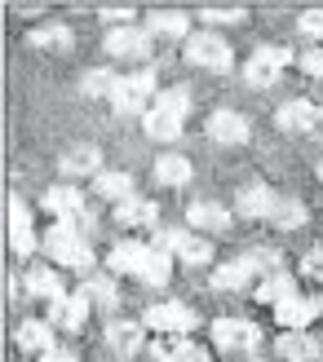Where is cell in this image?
I'll return each instance as SVG.
<instances>
[{
  "instance_id": "32",
  "label": "cell",
  "mask_w": 323,
  "mask_h": 362,
  "mask_svg": "<svg viewBox=\"0 0 323 362\" xmlns=\"http://www.w3.org/2000/svg\"><path fill=\"white\" fill-rule=\"evenodd\" d=\"M115 88H120V76H115L111 66L84 71V80H80V93L84 98H115Z\"/></svg>"
},
{
  "instance_id": "3",
  "label": "cell",
  "mask_w": 323,
  "mask_h": 362,
  "mask_svg": "<svg viewBox=\"0 0 323 362\" xmlns=\"http://www.w3.org/2000/svg\"><path fill=\"white\" fill-rule=\"evenodd\" d=\"M151 247L169 252V257H182L186 265H208L212 261V243L200 239V234H191V230H159Z\"/></svg>"
},
{
  "instance_id": "19",
  "label": "cell",
  "mask_w": 323,
  "mask_h": 362,
  "mask_svg": "<svg viewBox=\"0 0 323 362\" xmlns=\"http://www.w3.org/2000/svg\"><path fill=\"white\" fill-rule=\"evenodd\" d=\"M186 27H191V18H186L182 9H155L151 23H147L151 40H191Z\"/></svg>"
},
{
  "instance_id": "27",
  "label": "cell",
  "mask_w": 323,
  "mask_h": 362,
  "mask_svg": "<svg viewBox=\"0 0 323 362\" xmlns=\"http://www.w3.org/2000/svg\"><path fill=\"white\" fill-rule=\"evenodd\" d=\"M27 45H35V49H71L76 35H71V27H62V23H45V27L27 31Z\"/></svg>"
},
{
  "instance_id": "41",
  "label": "cell",
  "mask_w": 323,
  "mask_h": 362,
  "mask_svg": "<svg viewBox=\"0 0 323 362\" xmlns=\"http://www.w3.org/2000/svg\"><path fill=\"white\" fill-rule=\"evenodd\" d=\"M9 243H13L18 257H31V252H35V234L31 230H18V234H9Z\"/></svg>"
},
{
  "instance_id": "14",
  "label": "cell",
  "mask_w": 323,
  "mask_h": 362,
  "mask_svg": "<svg viewBox=\"0 0 323 362\" xmlns=\"http://www.w3.org/2000/svg\"><path fill=\"white\" fill-rule=\"evenodd\" d=\"M275 124L283 133H310L319 124V106H310L306 98H293V102H283L275 111Z\"/></svg>"
},
{
  "instance_id": "20",
  "label": "cell",
  "mask_w": 323,
  "mask_h": 362,
  "mask_svg": "<svg viewBox=\"0 0 323 362\" xmlns=\"http://www.w3.org/2000/svg\"><path fill=\"white\" fill-rule=\"evenodd\" d=\"M155 216H159V204H151V199H124V204H115V221L124 230H142V226H155Z\"/></svg>"
},
{
  "instance_id": "46",
  "label": "cell",
  "mask_w": 323,
  "mask_h": 362,
  "mask_svg": "<svg viewBox=\"0 0 323 362\" xmlns=\"http://www.w3.org/2000/svg\"><path fill=\"white\" fill-rule=\"evenodd\" d=\"M319 314H323V296H319Z\"/></svg>"
},
{
  "instance_id": "34",
  "label": "cell",
  "mask_w": 323,
  "mask_h": 362,
  "mask_svg": "<svg viewBox=\"0 0 323 362\" xmlns=\"http://www.w3.org/2000/svg\"><path fill=\"white\" fill-rule=\"evenodd\" d=\"M155 111H164V115H177L182 119L191 111V93L182 84H173V88H159V98H155Z\"/></svg>"
},
{
  "instance_id": "31",
  "label": "cell",
  "mask_w": 323,
  "mask_h": 362,
  "mask_svg": "<svg viewBox=\"0 0 323 362\" xmlns=\"http://www.w3.org/2000/svg\"><path fill=\"white\" fill-rule=\"evenodd\" d=\"M142 129H147V137H155V141H177V137H182V119L151 106V111L142 115Z\"/></svg>"
},
{
  "instance_id": "6",
  "label": "cell",
  "mask_w": 323,
  "mask_h": 362,
  "mask_svg": "<svg viewBox=\"0 0 323 362\" xmlns=\"http://www.w3.org/2000/svg\"><path fill=\"white\" fill-rule=\"evenodd\" d=\"M275 261H279L275 252H253V257H239V261H230V265H217V274H212V287H217V292H244L248 279H253L257 269L275 265Z\"/></svg>"
},
{
  "instance_id": "11",
  "label": "cell",
  "mask_w": 323,
  "mask_h": 362,
  "mask_svg": "<svg viewBox=\"0 0 323 362\" xmlns=\"http://www.w3.org/2000/svg\"><path fill=\"white\" fill-rule=\"evenodd\" d=\"M106 345H111L120 358H133L142 345H147V322H137V318H115V322H106Z\"/></svg>"
},
{
  "instance_id": "18",
  "label": "cell",
  "mask_w": 323,
  "mask_h": 362,
  "mask_svg": "<svg viewBox=\"0 0 323 362\" xmlns=\"http://www.w3.org/2000/svg\"><path fill=\"white\" fill-rule=\"evenodd\" d=\"M314 314H319V300H310V296H288L283 305H275V318L288 332H306L314 322Z\"/></svg>"
},
{
  "instance_id": "13",
  "label": "cell",
  "mask_w": 323,
  "mask_h": 362,
  "mask_svg": "<svg viewBox=\"0 0 323 362\" xmlns=\"http://www.w3.org/2000/svg\"><path fill=\"white\" fill-rule=\"evenodd\" d=\"M186 221L204 234H222V230H230V208L217 204V199H195L186 208Z\"/></svg>"
},
{
  "instance_id": "29",
  "label": "cell",
  "mask_w": 323,
  "mask_h": 362,
  "mask_svg": "<svg viewBox=\"0 0 323 362\" xmlns=\"http://www.w3.org/2000/svg\"><path fill=\"white\" fill-rule=\"evenodd\" d=\"M266 221L279 226V230H297V226H306V221H310V212H306V204H301V199L279 194V204H275V212L266 216Z\"/></svg>"
},
{
  "instance_id": "39",
  "label": "cell",
  "mask_w": 323,
  "mask_h": 362,
  "mask_svg": "<svg viewBox=\"0 0 323 362\" xmlns=\"http://www.w3.org/2000/svg\"><path fill=\"white\" fill-rule=\"evenodd\" d=\"M18 230H31V212L23 199H9V234H18Z\"/></svg>"
},
{
  "instance_id": "44",
  "label": "cell",
  "mask_w": 323,
  "mask_h": 362,
  "mask_svg": "<svg viewBox=\"0 0 323 362\" xmlns=\"http://www.w3.org/2000/svg\"><path fill=\"white\" fill-rule=\"evenodd\" d=\"M177 362H212V358H208V354H204L200 345H191V349H186L182 358H177Z\"/></svg>"
},
{
  "instance_id": "4",
  "label": "cell",
  "mask_w": 323,
  "mask_h": 362,
  "mask_svg": "<svg viewBox=\"0 0 323 362\" xmlns=\"http://www.w3.org/2000/svg\"><path fill=\"white\" fill-rule=\"evenodd\" d=\"M186 62L191 66H204V71H226L230 62V40H222L217 31H195L186 40Z\"/></svg>"
},
{
  "instance_id": "2",
  "label": "cell",
  "mask_w": 323,
  "mask_h": 362,
  "mask_svg": "<svg viewBox=\"0 0 323 362\" xmlns=\"http://www.w3.org/2000/svg\"><path fill=\"white\" fill-rule=\"evenodd\" d=\"M159 98V88H155V76H151V66H142L133 71V76H120V88H115V115H137V111H151Z\"/></svg>"
},
{
  "instance_id": "9",
  "label": "cell",
  "mask_w": 323,
  "mask_h": 362,
  "mask_svg": "<svg viewBox=\"0 0 323 362\" xmlns=\"http://www.w3.org/2000/svg\"><path fill=\"white\" fill-rule=\"evenodd\" d=\"M142 322H147V327H155L159 336H186L195 322H200V314L186 310V305H177V300H164V305H151Z\"/></svg>"
},
{
  "instance_id": "8",
  "label": "cell",
  "mask_w": 323,
  "mask_h": 362,
  "mask_svg": "<svg viewBox=\"0 0 323 362\" xmlns=\"http://www.w3.org/2000/svg\"><path fill=\"white\" fill-rule=\"evenodd\" d=\"M106 53L124 62H151V31L147 27H111Z\"/></svg>"
},
{
  "instance_id": "28",
  "label": "cell",
  "mask_w": 323,
  "mask_h": 362,
  "mask_svg": "<svg viewBox=\"0 0 323 362\" xmlns=\"http://www.w3.org/2000/svg\"><path fill=\"white\" fill-rule=\"evenodd\" d=\"M288 296H297V292H293V274H283V269H271V274L257 283V300L261 305H283Z\"/></svg>"
},
{
  "instance_id": "36",
  "label": "cell",
  "mask_w": 323,
  "mask_h": 362,
  "mask_svg": "<svg viewBox=\"0 0 323 362\" xmlns=\"http://www.w3.org/2000/svg\"><path fill=\"white\" fill-rule=\"evenodd\" d=\"M204 23H244V5H204Z\"/></svg>"
},
{
  "instance_id": "1",
  "label": "cell",
  "mask_w": 323,
  "mask_h": 362,
  "mask_svg": "<svg viewBox=\"0 0 323 362\" xmlns=\"http://www.w3.org/2000/svg\"><path fill=\"white\" fill-rule=\"evenodd\" d=\"M45 247H49V257L58 261V265H71V269H94V247H89V234L80 226H71V221H53V230L45 234Z\"/></svg>"
},
{
  "instance_id": "16",
  "label": "cell",
  "mask_w": 323,
  "mask_h": 362,
  "mask_svg": "<svg viewBox=\"0 0 323 362\" xmlns=\"http://www.w3.org/2000/svg\"><path fill=\"white\" fill-rule=\"evenodd\" d=\"M275 204H279V194L266 186V181H257V186H244V190L235 194V212H239V216H271Z\"/></svg>"
},
{
  "instance_id": "35",
  "label": "cell",
  "mask_w": 323,
  "mask_h": 362,
  "mask_svg": "<svg viewBox=\"0 0 323 362\" xmlns=\"http://www.w3.org/2000/svg\"><path fill=\"white\" fill-rule=\"evenodd\" d=\"M186 349H191L186 336H155V340H151V354H155L159 362H177Z\"/></svg>"
},
{
  "instance_id": "38",
  "label": "cell",
  "mask_w": 323,
  "mask_h": 362,
  "mask_svg": "<svg viewBox=\"0 0 323 362\" xmlns=\"http://www.w3.org/2000/svg\"><path fill=\"white\" fill-rule=\"evenodd\" d=\"M297 31L310 35V40H319V35H323V9H306L297 18Z\"/></svg>"
},
{
  "instance_id": "24",
  "label": "cell",
  "mask_w": 323,
  "mask_h": 362,
  "mask_svg": "<svg viewBox=\"0 0 323 362\" xmlns=\"http://www.w3.org/2000/svg\"><path fill=\"white\" fill-rule=\"evenodd\" d=\"M94 190L102 199H111V204H124V199H133V173H124V168H106L94 177Z\"/></svg>"
},
{
  "instance_id": "26",
  "label": "cell",
  "mask_w": 323,
  "mask_h": 362,
  "mask_svg": "<svg viewBox=\"0 0 323 362\" xmlns=\"http://www.w3.org/2000/svg\"><path fill=\"white\" fill-rule=\"evenodd\" d=\"M80 296H84L89 305H98V310H115V300H120L115 283L106 279V274H84V287H80Z\"/></svg>"
},
{
  "instance_id": "30",
  "label": "cell",
  "mask_w": 323,
  "mask_h": 362,
  "mask_svg": "<svg viewBox=\"0 0 323 362\" xmlns=\"http://www.w3.org/2000/svg\"><path fill=\"white\" fill-rule=\"evenodd\" d=\"M155 181L159 186H186L191 181V159L186 155H159L155 159Z\"/></svg>"
},
{
  "instance_id": "47",
  "label": "cell",
  "mask_w": 323,
  "mask_h": 362,
  "mask_svg": "<svg viewBox=\"0 0 323 362\" xmlns=\"http://www.w3.org/2000/svg\"><path fill=\"white\" fill-rule=\"evenodd\" d=\"M319 119H323V106H319Z\"/></svg>"
},
{
  "instance_id": "10",
  "label": "cell",
  "mask_w": 323,
  "mask_h": 362,
  "mask_svg": "<svg viewBox=\"0 0 323 362\" xmlns=\"http://www.w3.org/2000/svg\"><path fill=\"white\" fill-rule=\"evenodd\" d=\"M204 133L212 141H222V146H244V141L253 137V129H248V119L239 111H212L208 124H204Z\"/></svg>"
},
{
  "instance_id": "42",
  "label": "cell",
  "mask_w": 323,
  "mask_h": 362,
  "mask_svg": "<svg viewBox=\"0 0 323 362\" xmlns=\"http://www.w3.org/2000/svg\"><path fill=\"white\" fill-rule=\"evenodd\" d=\"M102 18H111V23H133V5H102Z\"/></svg>"
},
{
  "instance_id": "5",
  "label": "cell",
  "mask_w": 323,
  "mask_h": 362,
  "mask_svg": "<svg viewBox=\"0 0 323 362\" xmlns=\"http://www.w3.org/2000/svg\"><path fill=\"white\" fill-rule=\"evenodd\" d=\"M288 62H297L288 49H279V45H261L253 58L244 62V80L253 84V88H271V84L279 80V71L288 66Z\"/></svg>"
},
{
  "instance_id": "12",
  "label": "cell",
  "mask_w": 323,
  "mask_h": 362,
  "mask_svg": "<svg viewBox=\"0 0 323 362\" xmlns=\"http://www.w3.org/2000/svg\"><path fill=\"white\" fill-rule=\"evenodd\" d=\"M40 204H45V212L53 216V221H76V216L89 212V208H84V194H80L76 186H49Z\"/></svg>"
},
{
  "instance_id": "23",
  "label": "cell",
  "mask_w": 323,
  "mask_h": 362,
  "mask_svg": "<svg viewBox=\"0 0 323 362\" xmlns=\"http://www.w3.org/2000/svg\"><path fill=\"white\" fill-rule=\"evenodd\" d=\"M275 349H279L283 362H314V358H319V340L306 336V332H283V336L275 340Z\"/></svg>"
},
{
  "instance_id": "33",
  "label": "cell",
  "mask_w": 323,
  "mask_h": 362,
  "mask_svg": "<svg viewBox=\"0 0 323 362\" xmlns=\"http://www.w3.org/2000/svg\"><path fill=\"white\" fill-rule=\"evenodd\" d=\"M137 279L147 283V287H164L173 279V257H169V252H159V247H151V257H147V265H142Z\"/></svg>"
},
{
  "instance_id": "25",
  "label": "cell",
  "mask_w": 323,
  "mask_h": 362,
  "mask_svg": "<svg viewBox=\"0 0 323 362\" xmlns=\"http://www.w3.org/2000/svg\"><path fill=\"white\" fill-rule=\"evenodd\" d=\"M27 292L31 296H40V300H62L67 292H62V274H53L49 265H35V269H27Z\"/></svg>"
},
{
  "instance_id": "15",
  "label": "cell",
  "mask_w": 323,
  "mask_h": 362,
  "mask_svg": "<svg viewBox=\"0 0 323 362\" xmlns=\"http://www.w3.org/2000/svg\"><path fill=\"white\" fill-rule=\"evenodd\" d=\"M58 168H62V177H98V173H106L98 146H71V151H62Z\"/></svg>"
},
{
  "instance_id": "7",
  "label": "cell",
  "mask_w": 323,
  "mask_h": 362,
  "mask_svg": "<svg viewBox=\"0 0 323 362\" xmlns=\"http://www.w3.org/2000/svg\"><path fill=\"white\" fill-rule=\"evenodd\" d=\"M212 345L222 354H239V349H257L261 345V327L248 318H217L212 322Z\"/></svg>"
},
{
  "instance_id": "21",
  "label": "cell",
  "mask_w": 323,
  "mask_h": 362,
  "mask_svg": "<svg viewBox=\"0 0 323 362\" xmlns=\"http://www.w3.org/2000/svg\"><path fill=\"white\" fill-rule=\"evenodd\" d=\"M18 349L23 354H35V358H45L53 349V327L40 318H27V322H18Z\"/></svg>"
},
{
  "instance_id": "40",
  "label": "cell",
  "mask_w": 323,
  "mask_h": 362,
  "mask_svg": "<svg viewBox=\"0 0 323 362\" xmlns=\"http://www.w3.org/2000/svg\"><path fill=\"white\" fill-rule=\"evenodd\" d=\"M297 66L306 71V76H314V80H323V49H306L297 58Z\"/></svg>"
},
{
  "instance_id": "17",
  "label": "cell",
  "mask_w": 323,
  "mask_h": 362,
  "mask_svg": "<svg viewBox=\"0 0 323 362\" xmlns=\"http://www.w3.org/2000/svg\"><path fill=\"white\" fill-rule=\"evenodd\" d=\"M151 247L137 243V239H124L111 247V257H106V265H111V274H142V265H147Z\"/></svg>"
},
{
  "instance_id": "43",
  "label": "cell",
  "mask_w": 323,
  "mask_h": 362,
  "mask_svg": "<svg viewBox=\"0 0 323 362\" xmlns=\"http://www.w3.org/2000/svg\"><path fill=\"white\" fill-rule=\"evenodd\" d=\"M35 362H80V358L71 354V349H49L45 358H35Z\"/></svg>"
},
{
  "instance_id": "37",
  "label": "cell",
  "mask_w": 323,
  "mask_h": 362,
  "mask_svg": "<svg viewBox=\"0 0 323 362\" xmlns=\"http://www.w3.org/2000/svg\"><path fill=\"white\" fill-rule=\"evenodd\" d=\"M301 279L323 283V247H314V252H306V257H301Z\"/></svg>"
},
{
  "instance_id": "45",
  "label": "cell",
  "mask_w": 323,
  "mask_h": 362,
  "mask_svg": "<svg viewBox=\"0 0 323 362\" xmlns=\"http://www.w3.org/2000/svg\"><path fill=\"white\" fill-rule=\"evenodd\" d=\"M319 181H323V159H319Z\"/></svg>"
},
{
  "instance_id": "22",
  "label": "cell",
  "mask_w": 323,
  "mask_h": 362,
  "mask_svg": "<svg viewBox=\"0 0 323 362\" xmlns=\"http://www.w3.org/2000/svg\"><path fill=\"white\" fill-rule=\"evenodd\" d=\"M89 310H94V305H89L80 292H76V296H62V300H53V327L80 332L84 322H89Z\"/></svg>"
}]
</instances>
